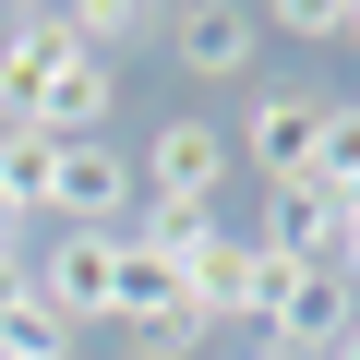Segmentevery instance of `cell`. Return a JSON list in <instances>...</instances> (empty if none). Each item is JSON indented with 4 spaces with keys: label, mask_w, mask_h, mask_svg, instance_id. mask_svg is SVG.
<instances>
[{
    "label": "cell",
    "mask_w": 360,
    "mask_h": 360,
    "mask_svg": "<svg viewBox=\"0 0 360 360\" xmlns=\"http://www.w3.org/2000/svg\"><path fill=\"white\" fill-rule=\"evenodd\" d=\"M108 120H120V60L72 49L60 13H0V132L96 144Z\"/></svg>",
    "instance_id": "obj_1"
},
{
    "label": "cell",
    "mask_w": 360,
    "mask_h": 360,
    "mask_svg": "<svg viewBox=\"0 0 360 360\" xmlns=\"http://www.w3.org/2000/svg\"><path fill=\"white\" fill-rule=\"evenodd\" d=\"M25 276H37V300L60 324H120V300H132V229H60L49 252H25Z\"/></svg>",
    "instance_id": "obj_2"
},
{
    "label": "cell",
    "mask_w": 360,
    "mask_h": 360,
    "mask_svg": "<svg viewBox=\"0 0 360 360\" xmlns=\"http://www.w3.org/2000/svg\"><path fill=\"white\" fill-rule=\"evenodd\" d=\"M132 205H144V180H132V156L96 132V144H49V168H37V217L49 229H132Z\"/></svg>",
    "instance_id": "obj_3"
},
{
    "label": "cell",
    "mask_w": 360,
    "mask_h": 360,
    "mask_svg": "<svg viewBox=\"0 0 360 360\" xmlns=\"http://www.w3.org/2000/svg\"><path fill=\"white\" fill-rule=\"evenodd\" d=\"M312 156H324V96L312 84H264L252 120H240V168L264 193H288V180H312Z\"/></svg>",
    "instance_id": "obj_4"
},
{
    "label": "cell",
    "mask_w": 360,
    "mask_h": 360,
    "mask_svg": "<svg viewBox=\"0 0 360 360\" xmlns=\"http://www.w3.org/2000/svg\"><path fill=\"white\" fill-rule=\"evenodd\" d=\"M229 168H240V156H229L217 120H156L132 180H144V205H217V193H229Z\"/></svg>",
    "instance_id": "obj_5"
},
{
    "label": "cell",
    "mask_w": 360,
    "mask_h": 360,
    "mask_svg": "<svg viewBox=\"0 0 360 360\" xmlns=\"http://www.w3.org/2000/svg\"><path fill=\"white\" fill-rule=\"evenodd\" d=\"M348 324H360V288H348L336 264H288V288H276V312H264V348H288V360H324Z\"/></svg>",
    "instance_id": "obj_6"
},
{
    "label": "cell",
    "mask_w": 360,
    "mask_h": 360,
    "mask_svg": "<svg viewBox=\"0 0 360 360\" xmlns=\"http://www.w3.org/2000/svg\"><path fill=\"white\" fill-rule=\"evenodd\" d=\"M168 60L193 84H229L264 60V13H240V0H193V13H168Z\"/></svg>",
    "instance_id": "obj_7"
},
{
    "label": "cell",
    "mask_w": 360,
    "mask_h": 360,
    "mask_svg": "<svg viewBox=\"0 0 360 360\" xmlns=\"http://www.w3.org/2000/svg\"><path fill=\"white\" fill-rule=\"evenodd\" d=\"M276 288H288V264H276V252H264L252 229H229L193 300H205V324H229V312H240V324H264V312H276Z\"/></svg>",
    "instance_id": "obj_8"
},
{
    "label": "cell",
    "mask_w": 360,
    "mask_h": 360,
    "mask_svg": "<svg viewBox=\"0 0 360 360\" xmlns=\"http://www.w3.org/2000/svg\"><path fill=\"white\" fill-rule=\"evenodd\" d=\"M252 240H264L276 264H336V193H324V180H288V193H264Z\"/></svg>",
    "instance_id": "obj_9"
},
{
    "label": "cell",
    "mask_w": 360,
    "mask_h": 360,
    "mask_svg": "<svg viewBox=\"0 0 360 360\" xmlns=\"http://www.w3.org/2000/svg\"><path fill=\"white\" fill-rule=\"evenodd\" d=\"M0 360H72V324L37 300V276H25V300L0 312Z\"/></svg>",
    "instance_id": "obj_10"
},
{
    "label": "cell",
    "mask_w": 360,
    "mask_h": 360,
    "mask_svg": "<svg viewBox=\"0 0 360 360\" xmlns=\"http://www.w3.org/2000/svg\"><path fill=\"white\" fill-rule=\"evenodd\" d=\"M312 180L336 205H360V96H324V156H312Z\"/></svg>",
    "instance_id": "obj_11"
},
{
    "label": "cell",
    "mask_w": 360,
    "mask_h": 360,
    "mask_svg": "<svg viewBox=\"0 0 360 360\" xmlns=\"http://www.w3.org/2000/svg\"><path fill=\"white\" fill-rule=\"evenodd\" d=\"M120 336H132V360H193V348H205L217 324H205L193 300H180V312H144V324H120Z\"/></svg>",
    "instance_id": "obj_12"
},
{
    "label": "cell",
    "mask_w": 360,
    "mask_h": 360,
    "mask_svg": "<svg viewBox=\"0 0 360 360\" xmlns=\"http://www.w3.org/2000/svg\"><path fill=\"white\" fill-rule=\"evenodd\" d=\"M336 276L360 288V205H336Z\"/></svg>",
    "instance_id": "obj_13"
},
{
    "label": "cell",
    "mask_w": 360,
    "mask_h": 360,
    "mask_svg": "<svg viewBox=\"0 0 360 360\" xmlns=\"http://www.w3.org/2000/svg\"><path fill=\"white\" fill-rule=\"evenodd\" d=\"M0 252H37V217H25L13 193H0Z\"/></svg>",
    "instance_id": "obj_14"
},
{
    "label": "cell",
    "mask_w": 360,
    "mask_h": 360,
    "mask_svg": "<svg viewBox=\"0 0 360 360\" xmlns=\"http://www.w3.org/2000/svg\"><path fill=\"white\" fill-rule=\"evenodd\" d=\"M25 300V252H0V312H13Z\"/></svg>",
    "instance_id": "obj_15"
},
{
    "label": "cell",
    "mask_w": 360,
    "mask_h": 360,
    "mask_svg": "<svg viewBox=\"0 0 360 360\" xmlns=\"http://www.w3.org/2000/svg\"><path fill=\"white\" fill-rule=\"evenodd\" d=\"M324 360H360V324H348V336H336V348H324Z\"/></svg>",
    "instance_id": "obj_16"
},
{
    "label": "cell",
    "mask_w": 360,
    "mask_h": 360,
    "mask_svg": "<svg viewBox=\"0 0 360 360\" xmlns=\"http://www.w3.org/2000/svg\"><path fill=\"white\" fill-rule=\"evenodd\" d=\"M348 49H360V0H348Z\"/></svg>",
    "instance_id": "obj_17"
},
{
    "label": "cell",
    "mask_w": 360,
    "mask_h": 360,
    "mask_svg": "<svg viewBox=\"0 0 360 360\" xmlns=\"http://www.w3.org/2000/svg\"><path fill=\"white\" fill-rule=\"evenodd\" d=\"M264 360H288V348H264Z\"/></svg>",
    "instance_id": "obj_18"
}]
</instances>
